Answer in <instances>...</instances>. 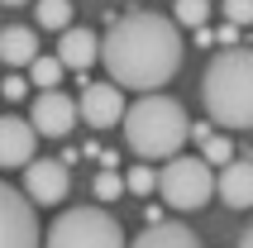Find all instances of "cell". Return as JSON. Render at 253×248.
I'll return each mask as SVG.
<instances>
[{"label": "cell", "instance_id": "24", "mask_svg": "<svg viewBox=\"0 0 253 248\" xmlns=\"http://www.w3.org/2000/svg\"><path fill=\"white\" fill-rule=\"evenodd\" d=\"M0 5H34V0H0Z\"/></svg>", "mask_w": 253, "mask_h": 248}, {"label": "cell", "instance_id": "13", "mask_svg": "<svg viewBox=\"0 0 253 248\" xmlns=\"http://www.w3.org/2000/svg\"><path fill=\"white\" fill-rule=\"evenodd\" d=\"M57 57H62V67L82 72V67H91V62L100 57V39L91 34V29H67V34L57 39Z\"/></svg>", "mask_w": 253, "mask_h": 248}, {"label": "cell", "instance_id": "21", "mask_svg": "<svg viewBox=\"0 0 253 248\" xmlns=\"http://www.w3.org/2000/svg\"><path fill=\"white\" fill-rule=\"evenodd\" d=\"M220 14L234 29H244V24H253V0H220Z\"/></svg>", "mask_w": 253, "mask_h": 248}, {"label": "cell", "instance_id": "14", "mask_svg": "<svg viewBox=\"0 0 253 248\" xmlns=\"http://www.w3.org/2000/svg\"><path fill=\"white\" fill-rule=\"evenodd\" d=\"M129 248H201V239L186 224H153V229H143Z\"/></svg>", "mask_w": 253, "mask_h": 248}, {"label": "cell", "instance_id": "18", "mask_svg": "<svg viewBox=\"0 0 253 248\" xmlns=\"http://www.w3.org/2000/svg\"><path fill=\"white\" fill-rule=\"evenodd\" d=\"M201 158H206L211 167H229V163H234V143H229V138L220 134V129H215V134L206 138V143H201Z\"/></svg>", "mask_w": 253, "mask_h": 248}, {"label": "cell", "instance_id": "19", "mask_svg": "<svg viewBox=\"0 0 253 248\" xmlns=\"http://www.w3.org/2000/svg\"><path fill=\"white\" fill-rule=\"evenodd\" d=\"M125 191H129L125 177H120V172H110V167H100V177L91 181V196H96V201H120Z\"/></svg>", "mask_w": 253, "mask_h": 248}, {"label": "cell", "instance_id": "7", "mask_svg": "<svg viewBox=\"0 0 253 248\" xmlns=\"http://www.w3.org/2000/svg\"><path fill=\"white\" fill-rule=\"evenodd\" d=\"M77 120H82V110H77V100L62 96V91H39V100L29 105V124H34L39 138H67Z\"/></svg>", "mask_w": 253, "mask_h": 248}, {"label": "cell", "instance_id": "16", "mask_svg": "<svg viewBox=\"0 0 253 248\" xmlns=\"http://www.w3.org/2000/svg\"><path fill=\"white\" fill-rule=\"evenodd\" d=\"M67 77V67H62V57H34V67H29V82L39 86V91H57V82Z\"/></svg>", "mask_w": 253, "mask_h": 248}, {"label": "cell", "instance_id": "23", "mask_svg": "<svg viewBox=\"0 0 253 248\" xmlns=\"http://www.w3.org/2000/svg\"><path fill=\"white\" fill-rule=\"evenodd\" d=\"M239 248H253V224H249V229L239 234Z\"/></svg>", "mask_w": 253, "mask_h": 248}, {"label": "cell", "instance_id": "2", "mask_svg": "<svg viewBox=\"0 0 253 248\" xmlns=\"http://www.w3.org/2000/svg\"><path fill=\"white\" fill-rule=\"evenodd\" d=\"M201 100L215 129H253V48H220L201 72Z\"/></svg>", "mask_w": 253, "mask_h": 248}, {"label": "cell", "instance_id": "12", "mask_svg": "<svg viewBox=\"0 0 253 248\" xmlns=\"http://www.w3.org/2000/svg\"><path fill=\"white\" fill-rule=\"evenodd\" d=\"M34 57H39V34H34L29 24L0 29V62H10V67H34Z\"/></svg>", "mask_w": 253, "mask_h": 248}, {"label": "cell", "instance_id": "22", "mask_svg": "<svg viewBox=\"0 0 253 248\" xmlns=\"http://www.w3.org/2000/svg\"><path fill=\"white\" fill-rule=\"evenodd\" d=\"M24 91H29V77H5V86H0L5 100H24Z\"/></svg>", "mask_w": 253, "mask_h": 248}, {"label": "cell", "instance_id": "17", "mask_svg": "<svg viewBox=\"0 0 253 248\" xmlns=\"http://www.w3.org/2000/svg\"><path fill=\"white\" fill-rule=\"evenodd\" d=\"M206 19H211V0H177V24L182 29H206Z\"/></svg>", "mask_w": 253, "mask_h": 248}, {"label": "cell", "instance_id": "4", "mask_svg": "<svg viewBox=\"0 0 253 248\" xmlns=\"http://www.w3.org/2000/svg\"><path fill=\"white\" fill-rule=\"evenodd\" d=\"M43 248H129V244H125V224L115 215H105L100 206H72L43 234Z\"/></svg>", "mask_w": 253, "mask_h": 248}, {"label": "cell", "instance_id": "8", "mask_svg": "<svg viewBox=\"0 0 253 248\" xmlns=\"http://www.w3.org/2000/svg\"><path fill=\"white\" fill-rule=\"evenodd\" d=\"M67 186H72V172L62 158H34L24 167V196L34 206H57L67 196Z\"/></svg>", "mask_w": 253, "mask_h": 248}, {"label": "cell", "instance_id": "11", "mask_svg": "<svg viewBox=\"0 0 253 248\" xmlns=\"http://www.w3.org/2000/svg\"><path fill=\"white\" fill-rule=\"evenodd\" d=\"M220 196H225L229 210H249L253 206V163L249 158H234L229 167H220Z\"/></svg>", "mask_w": 253, "mask_h": 248}, {"label": "cell", "instance_id": "5", "mask_svg": "<svg viewBox=\"0 0 253 248\" xmlns=\"http://www.w3.org/2000/svg\"><path fill=\"white\" fill-rule=\"evenodd\" d=\"M158 196L172 210H201L215 196V167L206 158H168L158 172Z\"/></svg>", "mask_w": 253, "mask_h": 248}, {"label": "cell", "instance_id": "9", "mask_svg": "<svg viewBox=\"0 0 253 248\" xmlns=\"http://www.w3.org/2000/svg\"><path fill=\"white\" fill-rule=\"evenodd\" d=\"M77 110L91 129H110V124H125V96H120V86L115 82H86L82 100H77Z\"/></svg>", "mask_w": 253, "mask_h": 248}, {"label": "cell", "instance_id": "10", "mask_svg": "<svg viewBox=\"0 0 253 248\" xmlns=\"http://www.w3.org/2000/svg\"><path fill=\"white\" fill-rule=\"evenodd\" d=\"M34 143H39V134H34L29 120H19V115H0V167H5V172L34 163Z\"/></svg>", "mask_w": 253, "mask_h": 248}, {"label": "cell", "instance_id": "1", "mask_svg": "<svg viewBox=\"0 0 253 248\" xmlns=\"http://www.w3.org/2000/svg\"><path fill=\"white\" fill-rule=\"evenodd\" d=\"M100 57L120 91L158 96L182 67V24L153 10H134L105 29Z\"/></svg>", "mask_w": 253, "mask_h": 248}, {"label": "cell", "instance_id": "3", "mask_svg": "<svg viewBox=\"0 0 253 248\" xmlns=\"http://www.w3.org/2000/svg\"><path fill=\"white\" fill-rule=\"evenodd\" d=\"M191 138V120H186L182 100L172 96H139L125 110V143L139 158H177L182 143Z\"/></svg>", "mask_w": 253, "mask_h": 248}, {"label": "cell", "instance_id": "6", "mask_svg": "<svg viewBox=\"0 0 253 248\" xmlns=\"http://www.w3.org/2000/svg\"><path fill=\"white\" fill-rule=\"evenodd\" d=\"M43 229L34 220V201L14 191L10 181H0V248H39Z\"/></svg>", "mask_w": 253, "mask_h": 248}, {"label": "cell", "instance_id": "15", "mask_svg": "<svg viewBox=\"0 0 253 248\" xmlns=\"http://www.w3.org/2000/svg\"><path fill=\"white\" fill-rule=\"evenodd\" d=\"M34 19L39 29H57V34H67V19H72V5L67 0H34Z\"/></svg>", "mask_w": 253, "mask_h": 248}, {"label": "cell", "instance_id": "20", "mask_svg": "<svg viewBox=\"0 0 253 248\" xmlns=\"http://www.w3.org/2000/svg\"><path fill=\"white\" fill-rule=\"evenodd\" d=\"M125 186H129V196H148V191H158V172L148 163H139L125 172Z\"/></svg>", "mask_w": 253, "mask_h": 248}]
</instances>
